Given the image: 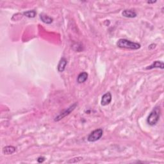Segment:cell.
Here are the masks:
<instances>
[{"instance_id": "cell-1", "label": "cell", "mask_w": 164, "mask_h": 164, "mask_svg": "<svg viewBox=\"0 0 164 164\" xmlns=\"http://www.w3.org/2000/svg\"><path fill=\"white\" fill-rule=\"evenodd\" d=\"M117 47L124 49H128L132 50H139L141 48V45L139 43L132 42L130 40L126 39H120L117 42Z\"/></svg>"}, {"instance_id": "cell-3", "label": "cell", "mask_w": 164, "mask_h": 164, "mask_svg": "<svg viewBox=\"0 0 164 164\" xmlns=\"http://www.w3.org/2000/svg\"><path fill=\"white\" fill-rule=\"evenodd\" d=\"M103 134V130L101 128L96 129L94 130L90 133V135L88 136L87 140L90 142H94L99 141L100 139Z\"/></svg>"}, {"instance_id": "cell-8", "label": "cell", "mask_w": 164, "mask_h": 164, "mask_svg": "<svg viewBox=\"0 0 164 164\" xmlns=\"http://www.w3.org/2000/svg\"><path fill=\"white\" fill-rule=\"evenodd\" d=\"M122 16L127 18H135L137 16V14L135 11L133 10H125L122 12Z\"/></svg>"}, {"instance_id": "cell-12", "label": "cell", "mask_w": 164, "mask_h": 164, "mask_svg": "<svg viewBox=\"0 0 164 164\" xmlns=\"http://www.w3.org/2000/svg\"><path fill=\"white\" fill-rule=\"evenodd\" d=\"M23 15H25L26 16V17H27L28 18H33L35 17L37 12L35 10H28V11H26V12H24L23 13Z\"/></svg>"}, {"instance_id": "cell-13", "label": "cell", "mask_w": 164, "mask_h": 164, "mask_svg": "<svg viewBox=\"0 0 164 164\" xmlns=\"http://www.w3.org/2000/svg\"><path fill=\"white\" fill-rule=\"evenodd\" d=\"M83 158L82 157H77V158H72V159H71L70 160H69L68 163H77V162H79L80 161L82 160Z\"/></svg>"}, {"instance_id": "cell-11", "label": "cell", "mask_w": 164, "mask_h": 164, "mask_svg": "<svg viewBox=\"0 0 164 164\" xmlns=\"http://www.w3.org/2000/svg\"><path fill=\"white\" fill-rule=\"evenodd\" d=\"M88 78V74L86 72H82L80 73L77 78V82L78 83H84Z\"/></svg>"}, {"instance_id": "cell-5", "label": "cell", "mask_w": 164, "mask_h": 164, "mask_svg": "<svg viewBox=\"0 0 164 164\" xmlns=\"http://www.w3.org/2000/svg\"><path fill=\"white\" fill-rule=\"evenodd\" d=\"M112 99V96L111 93L108 92L104 94L102 96L101 101V104L102 106H106L111 103Z\"/></svg>"}, {"instance_id": "cell-14", "label": "cell", "mask_w": 164, "mask_h": 164, "mask_svg": "<svg viewBox=\"0 0 164 164\" xmlns=\"http://www.w3.org/2000/svg\"><path fill=\"white\" fill-rule=\"evenodd\" d=\"M45 161V158L44 157H40L37 158V162L38 163H43Z\"/></svg>"}, {"instance_id": "cell-4", "label": "cell", "mask_w": 164, "mask_h": 164, "mask_svg": "<svg viewBox=\"0 0 164 164\" xmlns=\"http://www.w3.org/2000/svg\"><path fill=\"white\" fill-rule=\"evenodd\" d=\"M77 105H78V103H74V104H72V105L70 106L69 108H68L66 110H64V111L62 112L60 114L58 115L55 118V121L58 122V121H59V120H60L61 119H64V117L68 116V115L71 114V113L73 111L75 108H76V107L77 106Z\"/></svg>"}, {"instance_id": "cell-10", "label": "cell", "mask_w": 164, "mask_h": 164, "mask_svg": "<svg viewBox=\"0 0 164 164\" xmlns=\"http://www.w3.org/2000/svg\"><path fill=\"white\" fill-rule=\"evenodd\" d=\"M40 19H41V21L43 23H44L46 24H48V25H50V24L53 23V18H52L50 16H48V15L45 14H40Z\"/></svg>"}, {"instance_id": "cell-7", "label": "cell", "mask_w": 164, "mask_h": 164, "mask_svg": "<svg viewBox=\"0 0 164 164\" xmlns=\"http://www.w3.org/2000/svg\"><path fill=\"white\" fill-rule=\"evenodd\" d=\"M155 68H160L161 69H163L164 68V65L163 62L162 61H155L151 65H150L149 66H147L146 68L147 70H151Z\"/></svg>"}, {"instance_id": "cell-6", "label": "cell", "mask_w": 164, "mask_h": 164, "mask_svg": "<svg viewBox=\"0 0 164 164\" xmlns=\"http://www.w3.org/2000/svg\"><path fill=\"white\" fill-rule=\"evenodd\" d=\"M67 64H68V60H67L64 57L60 59V62H59L58 66H57L58 71L60 72H64V70L66 69V67L67 66Z\"/></svg>"}, {"instance_id": "cell-16", "label": "cell", "mask_w": 164, "mask_h": 164, "mask_svg": "<svg viewBox=\"0 0 164 164\" xmlns=\"http://www.w3.org/2000/svg\"><path fill=\"white\" fill-rule=\"evenodd\" d=\"M147 3L148 4H153V3H157V1H147Z\"/></svg>"}, {"instance_id": "cell-15", "label": "cell", "mask_w": 164, "mask_h": 164, "mask_svg": "<svg viewBox=\"0 0 164 164\" xmlns=\"http://www.w3.org/2000/svg\"><path fill=\"white\" fill-rule=\"evenodd\" d=\"M156 45L155 44H150L149 46V47H148V49L149 50H154L155 48H156Z\"/></svg>"}, {"instance_id": "cell-9", "label": "cell", "mask_w": 164, "mask_h": 164, "mask_svg": "<svg viewBox=\"0 0 164 164\" xmlns=\"http://www.w3.org/2000/svg\"><path fill=\"white\" fill-rule=\"evenodd\" d=\"M16 151V147L12 146H7L3 147V153L5 155H12Z\"/></svg>"}, {"instance_id": "cell-2", "label": "cell", "mask_w": 164, "mask_h": 164, "mask_svg": "<svg viewBox=\"0 0 164 164\" xmlns=\"http://www.w3.org/2000/svg\"><path fill=\"white\" fill-rule=\"evenodd\" d=\"M161 114V110L159 106L155 107L151 112L150 113L149 116L147 117V122L149 125L153 126L157 125L158 122L159 121Z\"/></svg>"}]
</instances>
